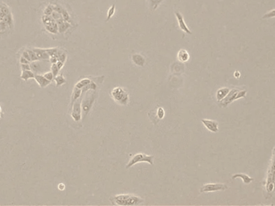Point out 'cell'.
I'll return each instance as SVG.
<instances>
[{
  "label": "cell",
  "instance_id": "7c38bea8",
  "mask_svg": "<svg viewBox=\"0 0 275 206\" xmlns=\"http://www.w3.org/2000/svg\"><path fill=\"white\" fill-rule=\"evenodd\" d=\"M132 61L137 65V66H144L145 65V62H146V60H145V57L143 56H142L141 54H139V53H135V54H133L131 57Z\"/></svg>",
  "mask_w": 275,
  "mask_h": 206
},
{
  "label": "cell",
  "instance_id": "9c48e42d",
  "mask_svg": "<svg viewBox=\"0 0 275 206\" xmlns=\"http://www.w3.org/2000/svg\"><path fill=\"white\" fill-rule=\"evenodd\" d=\"M201 122L203 123V126L212 132H217L218 131V123L216 121L209 119H202Z\"/></svg>",
  "mask_w": 275,
  "mask_h": 206
},
{
  "label": "cell",
  "instance_id": "d6986e66",
  "mask_svg": "<svg viewBox=\"0 0 275 206\" xmlns=\"http://www.w3.org/2000/svg\"><path fill=\"white\" fill-rule=\"evenodd\" d=\"M30 65H31V70H32L35 74H36V72L41 71V65H40V62H39V60L31 62L30 63Z\"/></svg>",
  "mask_w": 275,
  "mask_h": 206
},
{
  "label": "cell",
  "instance_id": "52a82bcc",
  "mask_svg": "<svg viewBox=\"0 0 275 206\" xmlns=\"http://www.w3.org/2000/svg\"><path fill=\"white\" fill-rule=\"evenodd\" d=\"M239 91H237V90H232L229 91L227 96H226L225 98L220 101V103H221V106L223 107L227 106L228 104H230L231 102H233V101H235V100L237 99V94Z\"/></svg>",
  "mask_w": 275,
  "mask_h": 206
},
{
  "label": "cell",
  "instance_id": "60d3db41",
  "mask_svg": "<svg viewBox=\"0 0 275 206\" xmlns=\"http://www.w3.org/2000/svg\"><path fill=\"white\" fill-rule=\"evenodd\" d=\"M57 66H58V68H59V69L60 70L63 67H64V65H65V63H63V62H61V61H60V60H58V61H57Z\"/></svg>",
  "mask_w": 275,
  "mask_h": 206
},
{
  "label": "cell",
  "instance_id": "d590c367",
  "mask_svg": "<svg viewBox=\"0 0 275 206\" xmlns=\"http://www.w3.org/2000/svg\"><path fill=\"white\" fill-rule=\"evenodd\" d=\"M8 27H9L8 25V23L4 21H0V32H5L7 30V28Z\"/></svg>",
  "mask_w": 275,
  "mask_h": 206
},
{
  "label": "cell",
  "instance_id": "30bf717a",
  "mask_svg": "<svg viewBox=\"0 0 275 206\" xmlns=\"http://www.w3.org/2000/svg\"><path fill=\"white\" fill-rule=\"evenodd\" d=\"M33 51L35 52V53L37 56L38 59L39 60H49L50 57L49 55L47 54L46 49H43V48H33Z\"/></svg>",
  "mask_w": 275,
  "mask_h": 206
},
{
  "label": "cell",
  "instance_id": "74e56055",
  "mask_svg": "<svg viewBox=\"0 0 275 206\" xmlns=\"http://www.w3.org/2000/svg\"><path fill=\"white\" fill-rule=\"evenodd\" d=\"M22 56H23V57H24V58H26V59H27V60H29L30 62H32V61H31V58H30L29 53H28V52H27V50H24V51H23V52Z\"/></svg>",
  "mask_w": 275,
  "mask_h": 206
},
{
  "label": "cell",
  "instance_id": "f35d334b",
  "mask_svg": "<svg viewBox=\"0 0 275 206\" xmlns=\"http://www.w3.org/2000/svg\"><path fill=\"white\" fill-rule=\"evenodd\" d=\"M20 64H30L31 62H30L29 60H27L26 58H24L23 56H21L20 59Z\"/></svg>",
  "mask_w": 275,
  "mask_h": 206
},
{
  "label": "cell",
  "instance_id": "44dd1931",
  "mask_svg": "<svg viewBox=\"0 0 275 206\" xmlns=\"http://www.w3.org/2000/svg\"><path fill=\"white\" fill-rule=\"evenodd\" d=\"M70 27H71V24H70V23L66 22V21H64L62 23H60V24L58 25V28H59L60 33L65 32L66 31H68Z\"/></svg>",
  "mask_w": 275,
  "mask_h": 206
},
{
  "label": "cell",
  "instance_id": "9a60e30c",
  "mask_svg": "<svg viewBox=\"0 0 275 206\" xmlns=\"http://www.w3.org/2000/svg\"><path fill=\"white\" fill-rule=\"evenodd\" d=\"M230 90L228 88H221L220 90H218V91L216 92V99L218 102L221 101V100L225 98L227 96L228 93H229Z\"/></svg>",
  "mask_w": 275,
  "mask_h": 206
},
{
  "label": "cell",
  "instance_id": "f1b7e54d",
  "mask_svg": "<svg viewBox=\"0 0 275 206\" xmlns=\"http://www.w3.org/2000/svg\"><path fill=\"white\" fill-rule=\"evenodd\" d=\"M54 11L53 5H47L44 10V14L46 15H52V12Z\"/></svg>",
  "mask_w": 275,
  "mask_h": 206
},
{
  "label": "cell",
  "instance_id": "277c9868",
  "mask_svg": "<svg viewBox=\"0 0 275 206\" xmlns=\"http://www.w3.org/2000/svg\"><path fill=\"white\" fill-rule=\"evenodd\" d=\"M142 162H146L151 165H153L154 164V155H147L143 153H138V154L134 155L131 159H130L129 163L127 164L126 168H130L132 166H134V164L142 163Z\"/></svg>",
  "mask_w": 275,
  "mask_h": 206
},
{
  "label": "cell",
  "instance_id": "d4e9b609",
  "mask_svg": "<svg viewBox=\"0 0 275 206\" xmlns=\"http://www.w3.org/2000/svg\"><path fill=\"white\" fill-rule=\"evenodd\" d=\"M55 81H56V85L57 87H59L60 85H62L66 82V80L65 79V77H63V75H57V77L54 78Z\"/></svg>",
  "mask_w": 275,
  "mask_h": 206
},
{
  "label": "cell",
  "instance_id": "ee69618b",
  "mask_svg": "<svg viewBox=\"0 0 275 206\" xmlns=\"http://www.w3.org/2000/svg\"><path fill=\"white\" fill-rule=\"evenodd\" d=\"M234 76H235V77H237V78H238V77H240V72H237V71H236L235 73H234Z\"/></svg>",
  "mask_w": 275,
  "mask_h": 206
},
{
  "label": "cell",
  "instance_id": "4fadbf2b",
  "mask_svg": "<svg viewBox=\"0 0 275 206\" xmlns=\"http://www.w3.org/2000/svg\"><path fill=\"white\" fill-rule=\"evenodd\" d=\"M177 58L180 62H187L190 58V55H189L188 52L185 49H180L178 52L177 54Z\"/></svg>",
  "mask_w": 275,
  "mask_h": 206
},
{
  "label": "cell",
  "instance_id": "bcb514c9",
  "mask_svg": "<svg viewBox=\"0 0 275 206\" xmlns=\"http://www.w3.org/2000/svg\"><path fill=\"white\" fill-rule=\"evenodd\" d=\"M0 118H1V113H0Z\"/></svg>",
  "mask_w": 275,
  "mask_h": 206
},
{
  "label": "cell",
  "instance_id": "83f0119b",
  "mask_svg": "<svg viewBox=\"0 0 275 206\" xmlns=\"http://www.w3.org/2000/svg\"><path fill=\"white\" fill-rule=\"evenodd\" d=\"M27 51L28 52V53H29L30 58H31V61H32H32H36V60H40L38 59L37 56H36V54L35 53V52L33 51V49H27Z\"/></svg>",
  "mask_w": 275,
  "mask_h": 206
},
{
  "label": "cell",
  "instance_id": "8fae6325",
  "mask_svg": "<svg viewBox=\"0 0 275 206\" xmlns=\"http://www.w3.org/2000/svg\"><path fill=\"white\" fill-rule=\"evenodd\" d=\"M34 79L35 80V81L37 82V84L40 85V88H45V87H47L51 83L50 81L46 79L44 76L41 74H35Z\"/></svg>",
  "mask_w": 275,
  "mask_h": 206
},
{
  "label": "cell",
  "instance_id": "836d02e7",
  "mask_svg": "<svg viewBox=\"0 0 275 206\" xmlns=\"http://www.w3.org/2000/svg\"><path fill=\"white\" fill-rule=\"evenodd\" d=\"M0 11L3 13V14H5V15H8V14H10L11 11L9 9L7 5H2L0 7Z\"/></svg>",
  "mask_w": 275,
  "mask_h": 206
},
{
  "label": "cell",
  "instance_id": "f546056e",
  "mask_svg": "<svg viewBox=\"0 0 275 206\" xmlns=\"http://www.w3.org/2000/svg\"><path fill=\"white\" fill-rule=\"evenodd\" d=\"M51 71H52V72L53 73V75H54V78H55V77H57V75H58V73H59V72H60V69H59V68H58V66H57V63H56V64H52V66H51Z\"/></svg>",
  "mask_w": 275,
  "mask_h": 206
},
{
  "label": "cell",
  "instance_id": "8992f818",
  "mask_svg": "<svg viewBox=\"0 0 275 206\" xmlns=\"http://www.w3.org/2000/svg\"><path fill=\"white\" fill-rule=\"evenodd\" d=\"M227 189H228V186L224 184H207L201 187L200 192L201 193H204V192H211L223 191Z\"/></svg>",
  "mask_w": 275,
  "mask_h": 206
},
{
  "label": "cell",
  "instance_id": "7bdbcfd3",
  "mask_svg": "<svg viewBox=\"0 0 275 206\" xmlns=\"http://www.w3.org/2000/svg\"><path fill=\"white\" fill-rule=\"evenodd\" d=\"M5 16H6L5 14H3V13L1 11H0V21H3V19H4V17H5Z\"/></svg>",
  "mask_w": 275,
  "mask_h": 206
},
{
  "label": "cell",
  "instance_id": "2e32d148",
  "mask_svg": "<svg viewBox=\"0 0 275 206\" xmlns=\"http://www.w3.org/2000/svg\"><path fill=\"white\" fill-rule=\"evenodd\" d=\"M81 94H82L81 89H79V88H77V87H74V89H73V92H72V98H71V105H72V106L77 99H79L80 97H81Z\"/></svg>",
  "mask_w": 275,
  "mask_h": 206
},
{
  "label": "cell",
  "instance_id": "cb8c5ba5",
  "mask_svg": "<svg viewBox=\"0 0 275 206\" xmlns=\"http://www.w3.org/2000/svg\"><path fill=\"white\" fill-rule=\"evenodd\" d=\"M60 13H61L63 19H64V20H65V21H66V22H69V23L72 22V20H71V16H70V14L69 13V11H68L66 10V9H65V8H64L62 7Z\"/></svg>",
  "mask_w": 275,
  "mask_h": 206
},
{
  "label": "cell",
  "instance_id": "1f68e13d",
  "mask_svg": "<svg viewBox=\"0 0 275 206\" xmlns=\"http://www.w3.org/2000/svg\"><path fill=\"white\" fill-rule=\"evenodd\" d=\"M157 115L159 117V119H163L165 116V111H164V109L162 108V107H159L158 108V110H157Z\"/></svg>",
  "mask_w": 275,
  "mask_h": 206
},
{
  "label": "cell",
  "instance_id": "ac0fdd59",
  "mask_svg": "<svg viewBox=\"0 0 275 206\" xmlns=\"http://www.w3.org/2000/svg\"><path fill=\"white\" fill-rule=\"evenodd\" d=\"M45 29L48 32L52 33V34H57L59 32V28H58V24L57 23V22L52 23L49 25H45Z\"/></svg>",
  "mask_w": 275,
  "mask_h": 206
},
{
  "label": "cell",
  "instance_id": "e0dca14e",
  "mask_svg": "<svg viewBox=\"0 0 275 206\" xmlns=\"http://www.w3.org/2000/svg\"><path fill=\"white\" fill-rule=\"evenodd\" d=\"M236 178H240V179L243 180V182L246 183V184H249V183L253 180V178H250L249 176L246 175V174L242 173L235 174V175H233V176H232V179L233 180L236 179Z\"/></svg>",
  "mask_w": 275,
  "mask_h": 206
},
{
  "label": "cell",
  "instance_id": "ab89813d",
  "mask_svg": "<svg viewBox=\"0 0 275 206\" xmlns=\"http://www.w3.org/2000/svg\"><path fill=\"white\" fill-rule=\"evenodd\" d=\"M49 60L50 62H51V64H56V63H57V61H58V59H57L56 57H50Z\"/></svg>",
  "mask_w": 275,
  "mask_h": 206
},
{
  "label": "cell",
  "instance_id": "e575fe53",
  "mask_svg": "<svg viewBox=\"0 0 275 206\" xmlns=\"http://www.w3.org/2000/svg\"><path fill=\"white\" fill-rule=\"evenodd\" d=\"M44 77L46 79H47L51 82L54 80V75H53V73L52 72V71H51V72H45L44 74Z\"/></svg>",
  "mask_w": 275,
  "mask_h": 206
},
{
  "label": "cell",
  "instance_id": "4316f807",
  "mask_svg": "<svg viewBox=\"0 0 275 206\" xmlns=\"http://www.w3.org/2000/svg\"><path fill=\"white\" fill-rule=\"evenodd\" d=\"M3 21L8 23V25L9 26V27H11L13 26V18L11 15V13L6 15V16L3 19Z\"/></svg>",
  "mask_w": 275,
  "mask_h": 206
},
{
  "label": "cell",
  "instance_id": "7402d4cb",
  "mask_svg": "<svg viewBox=\"0 0 275 206\" xmlns=\"http://www.w3.org/2000/svg\"><path fill=\"white\" fill-rule=\"evenodd\" d=\"M92 81L89 78H84V79H81L80 81H78L76 84L75 87H77V88H79V89H83L84 86H86L87 85H89Z\"/></svg>",
  "mask_w": 275,
  "mask_h": 206
},
{
  "label": "cell",
  "instance_id": "ffe728a7",
  "mask_svg": "<svg viewBox=\"0 0 275 206\" xmlns=\"http://www.w3.org/2000/svg\"><path fill=\"white\" fill-rule=\"evenodd\" d=\"M147 1H148L149 5H150L151 10L155 11L164 0H147Z\"/></svg>",
  "mask_w": 275,
  "mask_h": 206
},
{
  "label": "cell",
  "instance_id": "5bb4252c",
  "mask_svg": "<svg viewBox=\"0 0 275 206\" xmlns=\"http://www.w3.org/2000/svg\"><path fill=\"white\" fill-rule=\"evenodd\" d=\"M35 73L32 70H23L22 73L20 75V78L25 81H27L29 79H34Z\"/></svg>",
  "mask_w": 275,
  "mask_h": 206
},
{
  "label": "cell",
  "instance_id": "b9f144b4",
  "mask_svg": "<svg viewBox=\"0 0 275 206\" xmlns=\"http://www.w3.org/2000/svg\"><path fill=\"white\" fill-rule=\"evenodd\" d=\"M58 189H59L60 190H64V189H65V185L64 184H59V185H58Z\"/></svg>",
  "mask_w": 275,
  "mask_h": 206
},
{
  "label": "cell",
  "instance_id": "603a6c76",
  "mask_svg": "<svg viewBox=\"0 0 275 206\" xmlns=\"http://www.w3.org/2000/svg\"><path fill=\"white\" fill-rule=\"evenodd\" d=\"M41 19H42V22L44 24V26L45 25H49L51 24V23H52L56 22V20L52 18V15H44Z\"/></svg>",
  "mask_w": 275,
  "mask_h": 206
},
{
  "label": "cell",
  "instance_id": "484cf974",
  "mask_svg": "<svg viewBox=\"0 0 275 206\" xmlns=\"http://www.w3.org/2000/svg\"><path fill=\"white\" fill-rule=\"evenodd\" d=\"M115 10H116V6L115 4L114 5H112L110 8H109V10H108V12H107V18H106V22H108L112 17H113V15H114V13H115Z\"/></svg>",
  "mask_w": 275,
  "mask_h": 206
},
{
  "label": "cell",
  "instance_id": "6da1fadb",
  "mask_svg": "<svg viewBox=\"0 0 275 206\" xmlns=\"http://www.w3.org/2000/svg\"><path fill=\"white\" fill-rule=\"evenodd\" d=\"M110 201L114 204L117 205H138L143 203L144 200L140 196L131 195V194H120L110 198Z\"/></svg>",
  "mask_w": 275,
  "mask_h": 206
},
{
  "label": "cell",
  "instance_id": "d6a6232c",
  "mask_svg": "<svg viewBox=\"0 0 275 206\" xmlns=\"http://www.w3.org/2000/svg\"><path fill=\"white\" fill-rule=\"evenodd\" d=\"M66 60H67V55H66V53L65 52L61 51L59 57H58V60H60V61H61L63 63H65Z\"/></svg>",
  "mask_w": 275,
  "mask_h": 206
},
{
  "label": "cell",
  "instance_id": "4dcf8cb0",
  "mask_svg": "<svg viewBox=\"0 0 275 206\" xmlns=\"http://www.w3.org/2000/svg\"><path fill=\"white\" fill-rule=\"evenodd\" d=\"M275 17V9L273 10L270 11L269 12L265 13V15H263L262 19L263 20H265V19H271V18H274Z\"/></svg>",
  "mask_w": 275,
  "mask_h": 206
},
{
  "label": "cell",
  "instance_id": "ba28073f",
  "mask_svg": "<svg viewBox=\"0 0 275 206\" xmlns=\"http://www.w3.org/2000/svg\"><path fill=\"white\" fill-rule=\"evenodd\" d=\"M175 15H176L177 21H178L179 26L180 27L181 30L183 31V32H184L185 33H187V34L191 35L192 32H191V31L189 29L188 27L187 26L186 23H185V21L183 20V15H182V14H181L179 11H176V12H175Z\"/></svg>",
  "mask_w": 275,
  "mask_h": 206
},
{
  "label": "cell",
  "instance_id": "5b68a950",
  "mask_svg": "<svg viewBox=\"0 0 275 206\" xmlns=\"http://www.w3.org/2000/svg\"><path fill=\"white\" fill-rule=\"evenodd\" d=\"M81 99L82 97H81V99H77L72 106V111L71 116L72 119L77 122H79L81 120Z\"/></svg>",
  "mask_w": 275,
  "mask_h": 206
},
{
  "label": "cell",
  "instance_id": "f6af8a7d",
  "mask_svg": "<svg viewBox=\"0 0 275 206\" xmlns=\"http://www.w3.org/2000/svg\"><path fill=\"white\" fill-rule=\"evenodd\" d=\"M2 112V109H1V106H0V113Z\"/></svg>",
  "mask_w": 275,
  "mask_h": 206
},
{
  "label": "cell",
  "instance_id": "3957f363",
  "mask_svg": "<svg viewBox=\"0 0 275 206\" xmlns=\"http://www.w3.org/2000/svg\"><path fill=\"white\" fill-rule=\"evenodd\" d=\"M112 98L119 105L127 106L129 103V94L121 87H115L111 91Z\"/></svg>",
  "mask_w": 275,
  "mask_h": 206
},
{
  "label": "cell",
  "instance_id": "7a4b0ae2",
  "mask_svg": "<svg viewBox=\"0 0 275 206\" xmlns=\"http://www.w3.org/2000/svg\"><path fill=\"white\" fill-rule=\"evenodd\" d=\"M96 97H97V93L95 92V90H90L83 95L81 99V109L84 115L89 114Z\"/></svg>",
  "mask_w": 275,
  "mask_h": 206
},
{
  "label": "cell",
  "instance_id": "8d00e7d4",
  "mask_svg": "<svg viewBox=\"0 0 275 206\" xmlns=\"http://www.w3.org/2000/svg\"><path fill=\"white\" fill-rule=\"evenodd\" d=\"M21 65V69L23 70H31V65L30 64H20Z\"/></svg>",
  "mask_w": 275,
  "mask_h": 206
}]
</instances>
